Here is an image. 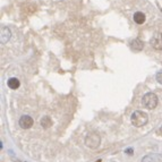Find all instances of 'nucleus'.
Here are the masks:
<instances>
[{
  "label": "nucleus",
  "instance_id": "1",
  "mask_svg": "<svg viewBox=\"0 0 162 162\" xmlns=\"http://www.w3.org/2000/svg\"><path fill=\"white\" fill-rule=\"evenodd\" d=\"M147 121H149V116H147V113H145V112L140 110H136L133 112L132 124L135 127H142V126L147 124Z\"/></svg>",
  "mask_w": 162,
  "mask_h": 162
},
{
  "label": "nucleus",
  "instance_id": "2",
  "mask_svg": "<svg viewBox=\"0 0 162 162\" xmlns=\"http://www.w3.org/2000/svg\"><path fill=\"white\" fill-rule=\"evenodd\" d=\"M142 104L144 106L146 109L152 110L158 106V96L154 93H146L142 99Z\"/></svg>",
  "mask_w": 162,
  "mask_h": 162
},
{
  "label": "nucleus",
  "instance_id": "3",
  "mask_svg": "<svg viewBox=\"0 0 162 162\" xmlns=\"http://www.w3.org/2000/svg\"><path fill=\"white\" fill-rule=\"evenodd\" d=\"M100 142H101V138H100V136L96 133H91L85 138L86 146L90 147V149H96L100 145Z\"/></svg>",
  "mask_w": 162,
  "mask_h": 162
},
{
  "label": "nucleus",
  "instance_id": "4",
  "mask_svg": "<svg viewBox=\"0 0 162 162\" xmlns=\"http://www.w3.org/2000/svg\"><path fill=\"white\" fill-rule=\"evenodd\" d=\"M18 124L21 126V128L23 129H29L33 126L34 124V121H33V118L31 117V116H22L21 118H19V121H18Z\"/></svg>",
  "mask_w": 162,
  "mask_h": 162
},
{
  "label": "nucleus",
  "instance_id": "5",
  "mask_svg": "<svg viewBox=\"0 0 162 162\" xmlns=\"http://www.w3.org/2000/svg\"><path fill=\"white\" fill-rule=\"evenodd\" d=\"M141 162H162V153H151L145 155Z\"/></svg>",
  "mask_w": 162,
  "mask_h": 162
},
{
  "label": "nucleus",
  "instance_id": "6",
  "mask_svg": "<svg viewBox=\"0 0 162 162\" xmlns=\"http://www.w3.org/2000/svg\"><path fill=\"white\" fill-rule=\"evenodd\" d=\"M151 44L157 50H162V33H157L151 39Z\"/></svg>",
  "mask_w": 162,
  "mask_h": 162
},
{
  "label": "nucleus",
  "instance_id": "7",
  "mask_svg": "<svg viewBox=\"0 0 162 162\" xmlns=\"http://www.w3.org/2000/svg\"><path fill=\"white\" fill-rule=\"evenodd\" d=\"M7 85H8L9 89H12V90H16L21 85V83L18 81L16 77H12V78H9L8 82H7Z\"/></svg>",
  "mask_w": 162,
  "mask_h": 162
},
{
  "label": "nucleus",
  "instance_id": "8",
  "mask_svg": "<svg viewBox=\"0 0 162 162\" xmlns=\"http://www.w3.org/2000/svg\"><path fill=\"white\" fill-rule=\"evenodd\" d=\"M10 39V31L8 27L1 29V43H6Z\"/></svg>",
  "mask_w": 162,
  "mask_h": 162
},
{
  "label": "nucleus",
  "instance_id": "9",
  "mask_svg": "<svg viewBox=\"0 0 162 162\" xmlns=\"http://www.w3.org/2000/svg\"><path fill=\"white\" fill-rule=\"evenodd\" d=\"M130 47H132L133 50H135V51H141L142 49H143V47H144V44H143V42L140 41V40H133Z\"/></svg>",
  "mask_w": 162,
  "mask_h": 162
},
{
  "label": "nucleus",
  "instance_id": "10",
  "mask_svg": "<svg viewBox=\"0 0 162 162\" xmlns=\"http://www.w3.org/2000/svg\"><path fill=\"white\" fill-rule=\"evenodd\" d=\"M134 21H135V23H137V24H143L145 22V15L143 13H141V12H137V13L134 14Z\"/></svg>",
  "mask_w": 162,
  "mask_h": 162
},
{
  "label": "nucleus",
  "instance_id": "11",
  "mask_svg": "<svg viewBox=\"0 0 162 162\" xmlns=\"http://www.w3.org/2000/svg\"><path fill=\"white\" fill-rule=\"evenodd\" d=\"M40 124H41V126H42L43 128L47 129V128H49L52 125V120L49 116H44L42 119H41V121H40Z\"/></svg>",
  "mask_w": 162,
  "mask_h": 162
},
{
  "label": "nucleus",
  "instance_id": "12",
  "mask_svg": "<svg viewBox=\"0 0 162 162\" xmlns=\"http://www.w3.org/2000/svg\"><path fill=\"white\" fill-rule=\"evenodd\" d=\"M155 78H157V82H158L159 84H161L162 85V70H159V72L157 73Z\"/></svg>",
  "mask_w": 162,
  "mask_h": 162
},
{
  "label": "nucleus",
  "instance_id": "13",
  "mask_svg": "<svg viewBox=\"0 0 162 162\" xmlns=\"http://www.w3.org/2000/svg\"><path fill=\"white\" fill-rule=\"evenodd\" d=\"M125 152H126V153H127V154H133V153H134V151H133L132 147H129V149H127V150H126V151H125Z\"/></svg>",
  "mask_w": 162,
  "mask_h": 162
},
{
  "label": "nucleus",
  "instance_id": "14",
  "mask_svg": "<svg viewBox=\"0 0 162 162\" xmlns=\"http://www.w3.org/2000/svg\"><path fill=\"white\" fill-rule=\"evenodd\" d=\"M161 133H162V128H161Z\"/></svg>",
  "mask_w": 162,
  "mask_h": 162
}]
</instances>
